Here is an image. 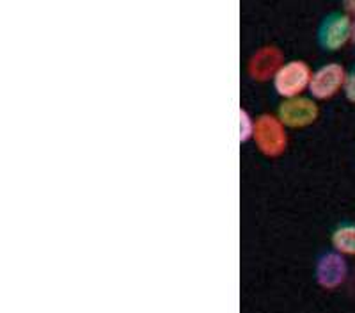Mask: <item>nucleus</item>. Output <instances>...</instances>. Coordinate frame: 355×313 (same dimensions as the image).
I'll list each match as a JSON object with an SVG mask.
<instances>
[{"label": "nucleus", "instance_id": "nucleus-5", "mask_svg": "<svg viewBox=\"0 0 355 313\" xmlns=\"http://www.w3.org/2000/svg\"><path fill=\"white\" fill-rule=\"evenodd\" d=\"M347 74L345 68L338 62H331L318 68L313 74L309 82V91L316 100H329L334 96L341 87H345Z\"/></svg>", "mask_w": 355, "mask_h": 313}, {"label": "nucleus", "instance_id": "nucleus-9", "mask_svg": "<svg viewBox=\"0 0 355 313\" xmlns=\"http://www.w3.org/2000/svg\"><path fill=\"white\" fill-rule=\"evenodd\" d=\"M250 135H254V125L250 121L249 112L240 109V141H247Z\"/></svg>", "mask_w": 355, "mask_h": 313}, {"label": "nucleus", "instance_id": "nucleus-10", "mask_svg": "<svg viewBox=\"0 0 355 313\" xmlns=\"http://www.w3.org/2000/svg\"><path fill=\"white\" fill-rule=\"evenodd\" d=\"M343 90H345V96H347L348 102L355 103V68L347 75V81H345Z\"/></svg>", "mask_w": 355, "mask_h": 313}, {"label": "nucleus", "instance_id": "nucleus-8", "mask_svg": "<svg viewBox=\"0 0 355 313\" xmlns=\"http://www.w3.org/2000/svg\"><path fill=\"white\" fill-rule=\"evenodd\" d=\"M331 240L338 253L355 256V224H343L336 228Z\"/></svg>", "mask_w": 355, "mask_h": 313}, {"label": "nucleus", "instance_id": "nucleus-1", "mask_svg": "<svg viewBox=\"0 0 355 313\" xmlns=\"http://www.w3.org/2000/svg\"><path fill=\"white\" fill-rule=\"evenodd\" d=\"M254 141L256 146L259 148L265 157L277 159L279 155H283L288 146V135L284 130L283 121L272 114H261L256 119L254 125Z\"/></svg>", "mask_w": 355, "mask_h": 313}, {"label": "nucleus", "instance_id": "nucleus-4", "mask_svg": "<svg viewBox=\"0 0 355 313\" xmlns=\"http://www.w3.org/2000/svg\"><path fill=\"white\" fill-rule=\"evenodd\" d=\"M277 114V118L283 121L284 126L304 128L318 119V105L307 98H288L279 105Z\"/></svg>", "mask_w": 355, "mask_h": 313}, {"label": "nucleus", "instance_id": "nucleus-12", "mask_svg": "<svg viewBox=\"0 0 355 313\" xmlns=\"http://www.w3.org/2000/svg\"><path fill=\"white\" fill-rule=\"evenodd\" d=\"M354 41H355V28H354Z\"/></svg>", "mask_w": 355, "mask_h": 313}, {"label": "nucleus", "instance_id": "nucleus-6", "mask_svg": "<svg viewBox=\"0 0 355 313\" xmlns=\"http://www.w3.org/2000/svg\"><path fill=\"white\" fill-rule=\"evenodd\" d=\"M348 267L341 253H327L320 256L316 264V281L322 289L334 290L345 283Z\"/></svg>", "mask_w": 355, "mask_h": 313}, {"label": "nucleus", "instance_id": "nucleus-11", "mask_svg": "<svg viewBox=\"0 0 355 313\" xmlns=\"http://www.w3.org/2000/svg\"><path fill=\"white\" fill-rule=\"evenodd\" d=\"M343 8L348 17L355 22V0H343Z\"/></svg>", "mask_w": 355, "mask_h": 313}, {"label": "nucleus", "instance_id": "nucleus-3", "mask_svg": "<svg viewBox=\"0 0 355 313\" xmlns=\"http://www.w3.org/2000/svg\"><path fill=\"white\" fill-rule=\"evenodd\" d=\"M311 69L304 61H291L281 66L274 77V85L277 94L283 98H295L309 87Z\"/></svg>", "mask_w": 355, "mask_h": 313}, {"label": "nucleus", "instance_id": "nucleus-7", "mask_svg": "<svg viewBox=\"0 0 355 313\" xmlns=\"http://www.w3.org/2000/svg\"><path fill=\"white\" fill-rule=\"evenodd\" d=\"M281 62H283L281 50L275 49V46H263L250 57L247 69H249L250 78L265 82L270 77H275V74L281 69Z\"/></svg>", "mask_w": 355, "mask_h": 313}, {"label": "nucleus", "instance_id": "nucleus-2", "mask_svg": "<svg viewBox=\"0 0 355 313\" xmlns=\"http://www.w3.org/2000/svg\"><path fill=\"white\" fill-rule=\"evenodd\" d=\"M355 22L347 12H332L327 18H323L318 28V43L323 50L336 52L343 49L348 41L354 40Z\"/></svg>", "mask_w": 355, "mask_h": 313}]
</instances>
